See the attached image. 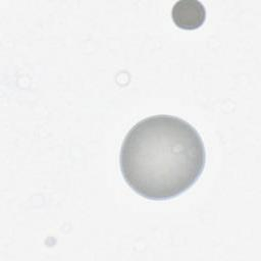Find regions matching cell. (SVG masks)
<instances>
[{
  "label": "cell",
  "mask_w": 261,
  "mask_h": 261,
  "mask_svg": "<svg viewBox=\"0 0 261 261\" xmlns=\"http://www.w3.org/2000/svg\"><path fill=\"white\" fill-rule=\"evenodd\" d=\"M205 160L197 129L172 115H153L137 122L119 155L126 184L151 200L170 199L187 191L201 175Z\"/></svg>",
  "instance_id": "1"
},
{
  "label": "cell",
  "mask_w": 261,
  "mask_h": 261,
  "mask_svg": "<svg viewBox=\"0 0 261 261\" xmlns=\"http://www.w3.org/2000/svg\"><path fill=\"white\" fill-rule=\"evenodd\" d=\"M171 17L178 28L194 30L204 22L206 9L199 0H178L172 6Z\"/></svg>",
  "instance_id": "2"
}]
</instances>
